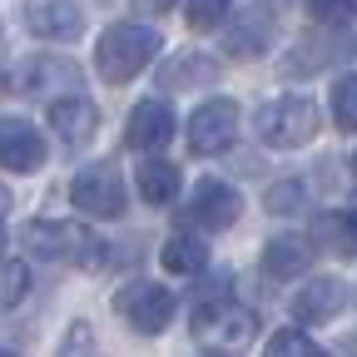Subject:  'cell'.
<instances>
[{"label": "cell", "instance_id": "26", "mask_svg": "<svg viewBox=\"0 0 357 357\" xmlns=\"http://www.w3.org/2000/svg\"><path fill=\"white\" fill-rule=\"evenodd\" d=\"M60 357H105V347H100V337H95L89 323H70V333L60 342Z\"/></svg>", "mask_w": 357, "mask_h": 357}, {"label": "cell", "instance_id": "1", "mask_svg": "<svg viewBox=\"0 0 357 357\" xmlns=\"http://www.w3.org/2000/svg\"><path fill=\"white\" fill-rule=\"evenodd\" d=\"M258 337V318L234 303V298H213V303H199L194 307V342L213 357H238L248 352Z\"/></svg>", "mask_w": 357, "mask_h": 357}, {"label": "cell", "instance_id": "27", "mask_svg": "<svg viewBox=\"0 0 357 357\" xmlns=\"http://www.w3.org/2000/svg\"><path fill=\"white\" fill-rule=\"evenodd\" d=\"M30 288V268L25 263H6V273H0V307H15Z\"/></svg>", "mask_w": 357, "mask_h": 357}, {"label": "cell", "instance_id": "31", "mask_svg": "<svg viewBox=\"0 0 357 357\" xmlns=\"http://www.w3.org/2000/svg\"><path fill=\"white\" fill-rule=\"evenodd\" d=\"M0 95H6V75H0Z\"/></svg>", "mask_w": 357, "mask_h": 357}, {"label": "cell", "instance_id": "29", "mask_svg": "<svg viewBox=\"0 0 357 357\" xmlns=\"http://www.w3.org/2000/svg\"><path fill=\"white\" fill-rule=\"evenodd\" d=\"M6 213H10V189L0 184V218H6Z\"/></svg>", "mask_w": 357, "mask_h": 357}, {"label": "cell", "instance_id": "33", "mask_svg": "<svg viewBox=\"0 0 357 357\" xmlns=\"http://www.w3.org/2000/svg\"><path fill=\"white\" fill-rule=\"evenodd\" d=\"M0 357H15V352H0Z\"/></svg>", "mask_w": 357, "mask_h": 357}, {"label": "cell", "instance_id": "6", "mask_svg": "<svg viewBox=\"0 0 357 357\" xmlns=\"http://www.w3.org/2000/svg\"><path fill=\"white\" fill-rule=\"evenodd\" d=\"M114 312H119L134 333L154 337V333H164L169 318H174V293H169L164 283H124V288L114 293Z\"/></svg>", "mask_w": 357, "mask_h": 357}, {"label": "cell", "instance_id": "4", "mask_svg": "<svg viewBox=\"0 0 357 357\" xmlns=\"http://www.w3.org/2000/svg\"><path fill=\"white\" fill-rule=\"evenodd\" d=\"M25 248L35 258L75 263V268H100L105 263V243L89 229H79V223H30V229H25Z\"/></svg>", "mask_w": 357, "mask_h": 357}, {"label": "cell", "instance_id": "15", "mask_svg": "<svg viewBox=\"0 0 357 357\" xmlns=\"http://www.w3.org/2000/svg\"><path fill=\"white\" fill-rule=\"evenodd\" d=\"M307 263H312V243L303 234H278V238L263 243V273L268 278H298V273H307Z\"/></svg>", "mask_w": 357, "mask_h": 357}, {"label": "cell", "instance_id": "30", "mask_svg": "<svg viewBox=\"0 0 357 357\" xmlns=\"http://www.w3.org/2000/svg\"><path fill=\"white\" fill-rule=\"evenodd\" d=\"M347 352H352V357H357V337H347Z\"/></svg>", "mask_w": 357, "mask_h": 357}, {"label": "cell", "instance_id": "8", "mask_svg": "<svg viewBox=\"0 0 357 357\" xmlns=\"http://www.w3.org/2000/svg\"><path fill=\"white\" fill-rule=\"evenodd\" d=\"M238 213H243V199L223 184V178H204V184L189 194V208H184V218L194 223V229H204V234L234 229Z\"/></svg>", "mask_w": 357, "mask_h": 357}, {"label": "cell", "instance_id": "21", "mask_svg": "<svg viewBox=\"0 0 357 357\" xmlns=\"http://www.w3.org/2000/svg\"><path fill=\"white\" fill-rule=\"evenodd\" d=\"M159 258H164L169 273H199V268L208 263V248H204L199 238H189V234H174V238L159 248Z\"/></svg>", "mask_w": 357, "mask_h": 357}, {"label": "cell", "instance_id": "22", "mask_svg": "<svg viewBox=\"0 0 357 357\" xmlns=\"http://www.w3.org/2000/svg\"><path fill=\"white\" fill-rule=\"evenodd\" d=\"M263 357H328V352L312 342L307 333H298V328H278L273 337H268Z\"/></svg>", "mask_w": 357, "mask_h": 357}, {"label": "cell", "instance_id": "13", "mask_svg": "<svg viewBox=\"0 0 357 357\" xmlns=\"http://www.w3.org/2000/svg\"><path fill=\"white\" fill-rule=\"evenodd\" d=\"M50 129H60L65 144H89L95 129H100V109L89 105L84 95H65V100L50 105Z\"/></svg>", "mask_w": 357, "mask_h": 357}, {"label": "cell", "instance_id": "3", "mask_svg": "<svg viewBox=\"0 0 357 357\" xmlns=\"http://www.w3.org/2000/svg\"><path fill=\"white\" fill-rule=\"evenodd\" d=\"M253 129H258V139L268 149H303V144H312V134L323 129V119H318V105H312V100L283 95V100L258 109Z\"/></svg>", "mask_w": 357, "mask_h": 357}, {"label": "cell", "instance_id": "12", "mask_svg": "<svg viewBox=\"0 0 357 357\" xmlns=\"http://www.w3.org/2000/svg\"><path fill=\"white\" fill-rule=\"evenodd\" d=\"M342 307H347V283L342 278H312L293 298V318L298 323H328V318H337Z\"/></svg>", "mask_w": 357, "mask_h": 357}, {"label": "cell", "instance_id": "9", "mask_svg": "<svg viewBox=\"0 0 357 357\" xmlns=\"http://www.w3.org/2000/svg\"><path fill=\"white\" fill-rule=\"evenodd\" d=\"M169 139H174V109H169V100H139L129 109V124H124V144L129 149L159 154Z\"/></svg>", "mask_w": 357, "mask_h": 357}, {"label": "cell", "instance_id": "11", "mask_svg": "<svg viewBox=\"0 0 357 357\" xmlns=\"http://www.w3.org/2000/svg\"><path fill=\"white\" fill-rule=\"evenodd\" d=\"M25 25L40 40H75L84 30V10L75 6V0H35V6L25 10Z\"/></svg>", "mask_w": 357, "mask_h": 357}, {"label": "cell", "instance_id": "20", "mask_svg": "<svg viewBox=\"0 0 357 357\" xmlns=\"http://www.w3.org/2000/svg\"><path fill=\"white\" fill-rule=\"evenodd\" d=\"M178 169L169 164V159H144L139 164V194L149 199V204H174L178 199Z\"/></svg>", "mask_w": 357, "mask_h": 357}, {"label": "cell", "instance_id": "2", "mask_svg": "<svg viewBox=\"0 0 357 357\" xmlns=\"http://www.w3.org/2000/svg\"><path fill=\"white\" fill-rule=\"evenodd\" d=\"M159 30H149V25H134V20H124V25H109L105 35H100V50H95V65H100V75L109 79V84H124V79H134L154 55H159Z\"/></svg>", "mask_w": 357, "mask_h": 357}, {"label": "cell", "instance_id": "17", "mask_svg": "<svg viewBox=\"0 0 357 357\" xmlns=\"http://www.w3.org/2000/svg\"><path fill=\"white\" fill-rule=\"evenodd\" d=\"M218 79V60H208V55H199V50H189V55H174L169 65H164V75H159V84L164 89H204V84H213Z\"/></svg>", "mask_w": 357, "mask_h": 357}, {"label": "cell", "instance_id": "32", "mask_svg": "<svg viewBox=\"0 0 357 357\" xmlns=\"http://www.w3.org/2000/svg\"><path fill=\"white\" fill-rule=\"evenodd\" d=\"M352 174H357V154H352Z\"/></svg>", "mask_w": 357, "mask_h": 357}, {"label": "cell", "instance_id": "16", "mask_svg": "<svg viewBox=\"0 0 357 357\" xmlns=\"http://www.w3.org/2000/svg\"><path fill=\"white\" fill-rule=\"evenodd\" d=\"M268 35H273V10H268V6L243 10V20L229 30V55H238V60L263 55V50H268Z\"/></svg>", "mask_w": 357, "mask_h": 357}, {"label": "cell", "instance_id": "28", "mask_svg": "<svg viewBox=\"0 0 357 357\" xmlns=\"http://www.w3.org/2000/svg\"><path fill=\"white\" fill-rule=\"evenodd\" d=\"M307 10H312V20H323V25H347L357 15V0H307Z\"/></svg>", "mask_w": 357, "mask_h": 357}, {"label": "cell", "instance_id": "18", "mask_svg": "<svg viewBox=\"0 0 357 357\" xmlns=\"http://www.w3.org/2000/svg\"><path fill=\"white\" fill-rule=\"evenodd\" d=\"M25 89H35V95H45V89H65V95H75L79 89V70L60 55H40L30 70H25Z\"/></svg>", "mask_w": 357, "mask_h": 357}, {"label": "cell", "instance_id": "23", "mask_svg": "<svg viewBox=\"0 0 357 357\" xmlns=\"http://www.w3.org/2000/svg\"><path fill=\"white\" fill-rule=\"evenodd\" d=\"M263 204H268V213H298V208H307V189L298 178H283V184H273L263 194Z\"/></svg>", "mask_w": 357, "mask_h": 357}, {"label": "cell", "instance_id": "25", "mask_svg": "<svg viewBox=\"0 0 357 357\" xmlns=\"http://www.w3.org/2000/svg\"><path fill=\"white\" fill-rule=\"evenodd\" d=\"M333 119L342 129H357V75H342L333 84Z\"/></svg>", "mask_w": 357, "mask_h": 357}, {"label": "cell", "instance_id": "14", "mask_svg": "<svg viewBox=\"0 0 357 357\" xmlns=\"http://www.w3.org/2000/svg\"><path fill=\"white\" fill-rule=\"evenodd\" d=\"M352 50V40L347 35H303L298 45H293V55H283V75H312V70H323V65H333V60H342Z\"/></svg>", "mask_w": 357, "mask_h": 357}, {"label": "cell", "instance_id": "7", "mask_svg": "<svg viewBox=\"0 0 357 357\" xmlns=\"http://www.w3.org/2000/svg\"><path fill=\"white\" fill-rule=\"evenodd\" d=\"M238 139V105L234 100H204L189 114V149L194 154H223Z\"/></svg>", "mask_w": 357, "mask_h": 357}, {"label": "cell", "instance_id": "10", "mask_svg": "<svg viewBox=\"0 0 357 357\" xmlns=\"http://www.w3.org/2000/svg\"><path fill=\"white\" fill-rule=\"evenodd\" d=\"M40 164H45V139H40V129H30L25 119H0V169L35 174Z\"/></svg>", "mask_w": 357, "mask_h": 357}, {"label": "cell", "instance_id": "19", "mask_svg": "<svg viewBox=\"0 0 357 357\" xmlns=\"http://www.w3.org/2000/svg\"><path fill=\"white\" fill-rule=\"evenodd\" d=\"M312 238H318L323 248H333V253H342V258H352L357 253V218L352 213H318L312 218Z\"/></svg>", "mask_w": 357, "mask_h": 357}, {"label": "cell", "instance_id": "5", "mask_svg": "<svg viewBox=\"0 0 357 357\" xmlns=\"http://www.w3.org/2000/svg\"><path fill=\"white\" fill-rule=\"evenodd\" d=\"M70 204L89 218H119L129 208V189L114 164H89L70 178Z\"/></svg>", "mask_w": 357, "mask_h": 357}, {"label": "cell", "instance_id": "24", "mask_svg": "<svg viewBox=\"0 0 357 357\" xmlns=\"http://www.w3.org/2000/svg\"><path fill=\"white\" fill-rule=\"evenodd\" d=\"M229 10H234V0H189L184 20H189V30H213V25H223Z\"/></svg>", "mask_w": 357, "mask_h": 357}]
</instances>
